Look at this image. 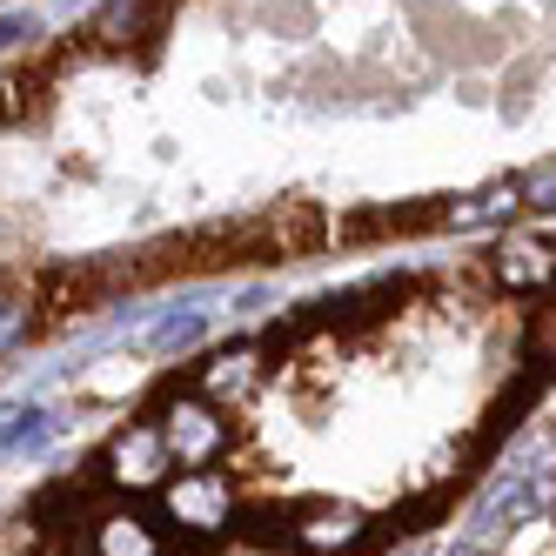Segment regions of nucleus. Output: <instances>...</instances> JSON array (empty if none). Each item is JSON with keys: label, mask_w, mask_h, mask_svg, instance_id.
<instances>
[{"label": "nucleus", "mask_w": 556, "mask_h": 556, "mask_svg": "<svg viewBox=\"0 0 556 556\" xmlns=\"http://www.w3.org/2000/svg\"><path fill=\"white\" fill-rule=\"evenodd\" d=\"M108 469H114V483L122 490H154V483H168L175 476V456L162 443V422H128V435H114V450H108Z\"/></svg>", "instance_id": "nucleus-3"}, {"label": "nucleus", "mask_w": 556, "mask_h": 556, "mask_svg": "<svg viewBox=\"0 0 556 556\" xmlns=\"http://www.w3.org/2000/svg\"><path fill=\"white\" fill-rule=\"evenodd\" d=\"M249 382H255V349L242 342V349H222V355H208V369L194 376V395H208V403H215V395H242Z\"/></svg>", "instance_id": "nucleus-8"}, {"label": "nucleus", "mask_w": 556, "mask_h": 556, "mask_svg": "<svg viewBox=\"0 0 556 556\" xmlns=\"http://www.w3.org/2000/svg\"><path fill=\"white\" fill-rule=\"evenodd\" d=\"M88 549L94 556H162V536L148 523H135V516H101L88 530Z\"/></svg>", "instance_id": "nucleus-7"}, {"label": "nucleus", "mask_w": 556, "mask_h": 556, "mask_svg": "<svg viewBox=\"0 0 556 556\" xmlns=\"http://www.w3.org/2000/svg\"><path fill=\"white\" fill-rule=\"evenodd\" d=\"M162 443H168V456L181 469H208L228 450V422H222V409L208 403V395L181 389L175 403H168V416H162Z\"/></svg>", "instance_id": "nucleus-1"}, {"label": "nucleus", "mask_w": 556, "mask_h": 556, "mask_svg": "<svg viewBox=\"0 0 556 556\" xmlns=\"http://www.w3.org/2000/svg\"><path fill=\"white\" fill-rule=\"evenodd\" d=\"M168 27V0H108L88 21L94 48H154V34Z\"/></svg>", "instance_id": "nucleus-5"}, {"label": "nucleus", "mask_w": 556, "mask_h": 556, "mask_svg": "<svg viewBox=\"0 0 556 556\" xmlns=\"http://www.w3.org/2000/svg\"><path fill=\"white\" fill-rule=\"evenodd\" d=\"M496 282H503V289H556V255L516 242V249L496 255Z\"/></svg>", "instance_id": "nucleus-9"}, {"label": "nucleus", "mask_w": 556, "mask_h": 556, "mask_svg": "<svg viewBox=\"0 0 556 556\" xmlns=\"http://www.w3.org/2000/svg\"><path fill=\"white\" fill-rule=\"evenodd\" d=\"M14 41H34V21L27 14H0V48H14Z\"/></svg>", "instance_id": "nucleus-14"}, {"label": "nucleus", "mask_w": 556, "mask_h": 556, "mask_svg": "<svg viewBox=\"0 0 556 556\" xmlns=\"http://www.w3.org/2000/svg\"><path fill=\"white\" fill-rule=\"evenodd\" d=\"M530 363H536V369L556 363V308H536V315H530Z\"/></svg>", "instance_id": "nucleus-12"}, {"label": "nucleus", "mask_w": 556, "mask_h": 556, "mask_svg": "<svg viewBox=\"0 0 556 556\" xmlns=\"http://www.w3.org/2000/svg\"><path fill=\"white\" fill-rule=\"evenodd\" d=\"M41 329V308H34V282H0V355L21 349Z\"/></svg>", "instance_id": "nucleus-10"}, {"label": "nucleus", "mask_w": 556, "mask_h": 556, "mask_svg": "<svg viewBox=\"0 0 556 556\" xmlns=\"http://www.w3.org/2000/svg\"><path fill=\"white\" fill-rule=\"evenodd\" d=\"M516 188H523V208H556V162L536 168V175H523Z\"/></svg>", "instance_id": "nucleus-13"}, {"label": "nucleus", "mask_w": 556, "mask_h": 556, "mask_svg": "<svg viewBox=\"0 0 556 556\" xmlns=\"http://www.w3.org/2000/svg\"><path fill=\"white\" fill-rule=\"evenodd\" d=\"M329 242V215L323 208H268L262 222H249V262H295Z\"/></svg>", "instance_id": "nucleus-2"}, {"label": "nucleus", "mask_w": 556, "mask_h": 556, "mask_svg": "<svg viewBox=\"0 0 556 556\" xmlns=\"http://www.w3.org/2000/svg\"><path fill=\"white\" fill-rule=\"evenodd\" d=\"M168 509H175V523H181V530L215 536V530L235 523V483H222V476H208V469L175 476V483H168Z\"/></svg>", "instance_id": "nucleus-4"}, {"label": "nucleus", "mask_w": 556, "mask_h": 556, "mask_svg": "<svg viewBox=\"0 0 556 556\" xmlns=\"http://www.w3.org/2000/svg\"><path fill=\"white\" fill-rule=\"evenodd\" d=\"M463 556H469V549H463Z\"/></svg>", "instance_id": "nucleus-15"}, {"label": "nucleus", "mask_w": 556, "mask_h": 556, "mask_svg": "<svg viewBox=\"0 0 556 556\" xmlns=\"http://www.w3.org/2000/svg\"><path fill=\"white\" fill-rule=\"evenodd\" d=\"M363 516L342 509V503H323V509H295V549H349Z\"/></svg>", "instance_id": "nucleus-6"}, {"label": "nucleus", "mask_w": 556, "mask_h": 556, "mask_svg": "<svg viewBox=\"0 0 556 556\" xmlns=\"http://www.w3.org/2000/svg\"><path fill=\"white\" fill-rule=\"evenodd\" d=\"M516 208H523V188L496 181L483 194H469V202H456V222H496V215H516Z\"/></svg>", "instance_id": "nucleus-11"}]
</instances>
